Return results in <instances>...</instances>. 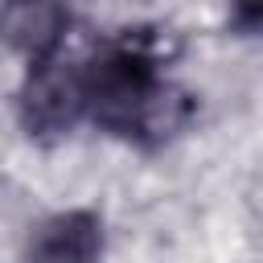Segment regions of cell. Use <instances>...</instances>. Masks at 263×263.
<instances>
[{"label":"cell","instance_id":"1","mask_svg":"<svg viewBox=\"0 0 263 263\" xmlns=\"http://www.w3.org/2000/svg\"><path fill=\"white\" fill-rule=\"evenodd\" d=\"M86 115L111 136L160 144L185 123L189 103L160 74L152 49L123 41L86 62Z\"/></svg>","mask_w":263,"mask_h":263},{"label":"cell","instance_id":"2","mask_svg":"<svg viewBox=\"0 0 263 263\" xmlns=\"http://www.w3.org/2000/svg\"><path fill=\"white\" fill-rule=\"evenodd\" d=\"M16 115H21V127L37 140L66 136L86 115V66H74L62 58L29 66L16 90Z\"/></svg>","mask_w":263,"mask_h":263},{"label":"cell","instance_id":"3","mask_svg":"<svg viewBox=\"0 0 263 263\" xmlns=\"http://www.w3.org/2000/svg\"><path fill=\"white\" fill-rule=\"evenodd\" d=\"M99 259H103V222L90 210H62L41 218L21 247V263H99Z\"/></svg>","mask_w":263,"mask_h":263},{"label":"cell","instance_id":"4","mask_svg":"<svg viewBox=\"0 0 263 263\" xmlns=\"http://www.w3.org/2000/svg\"><path fill=\"white\" fill-rule=\"evenodd\" d=\"M62 33H66V8L58 0H4L8 49L21 53L29 66L58 58Z\"/></svg>","mask_w":263,"mask_h":263},{"label":"cell","instance_id":"5","mask_svg":"<svg viewBox=\"0 0 263 263\" xmlns=\"http://www.w3.org/2000/svg\"><path fill=\"white\" fill-rule=\"evenodd\" d=\"M230 25L242 37L263 41V0H230Z\"/></svg>","mask_w":263,"mask_h":263}]
</instances>
